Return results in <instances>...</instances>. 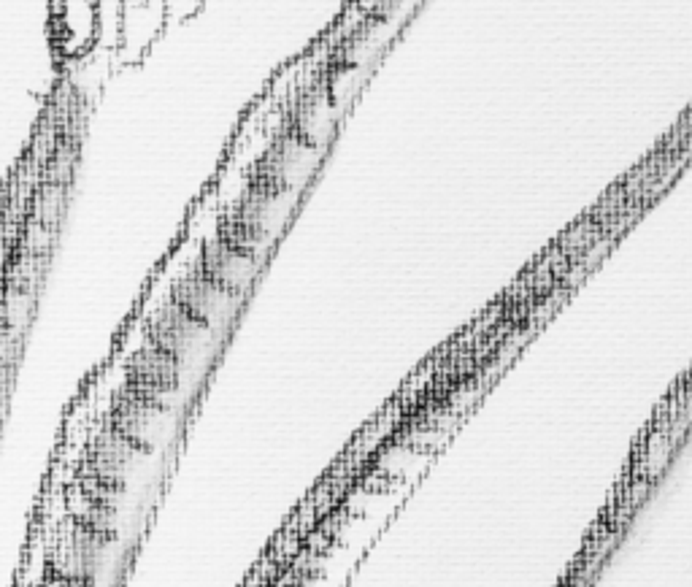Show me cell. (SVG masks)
<instances>
[{
  "label": "cell",
  "mask_w": 692,
  "mask_h": 587,
  "mask_svg": "<svg viewBox=\"0 0 692 587\" xmlns=\"http://www.w3.org/2000/svg\"><path fill=\"white\" fill-rule=\"evenodd\" d=\"M168 17H165V0H130L122 14V33L119 46L114 49L117 65H138L149 55V49L163 36Z\"/></svg>",
  "instance_id": "obj_1"
},
{
  "label": "cell",
  "mask_w": 692,
  "mask_h": 587,
  "mask_svg": "<svg viewBox=\"0 0 692 587\" xmlns=\"http://www.w3.org/2000/svg\"><path fill=\"white\" fill-rule=\"evenodd\" d=\"M55 46L68 60L90 55L98 46V0H52Z\"/></svg>",
  "instance_id": "obj_2"
},
{
  "label": "cell",
  "mask_w": 692,
  "mask_h": 587,
  "mask_svg": "<svg viewBox=\"0 0 692 587\" xmlns=\"http://www.w3.org/2000/svg\"><path fill=\"white\" fill-rule=\"evenodd\" d=\"M122 14H125L122 0H98V49L103 52L114 55V49L119 46Z\"/></svg>",
  "instance_id": "obj_3"
},
{
  "label": "cell",
  "mask_w": 692,
  "mask_h": 587,
  "mask_svg": "<svg viewBox=\"0 0 692 587\" xmlns=\"http://www.w3.org/2000/svg\"><path fill=\"white\" fill-rule=\"evenodd\" d=\"M203 9V0H165V17L168 25H182L190 22L198 11Z\"/></svg>",
  "instance_id": "obj_4"
},
{
  "label": "cell",
  "mask_w": 692,
  "mask_h": 587,
  "mask_svg": "<svg viewBox=\"0 0 692 587\" xmlns=\"http://www.w3.org/2000/svg\"><path fill=\"white\" fill-rule=\"evenodd\" d=\"M122 3H130V0H122Z\"/></svg>",
  "instance_id": "obj_5"
}]
</instances>
